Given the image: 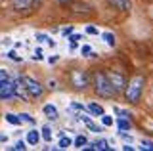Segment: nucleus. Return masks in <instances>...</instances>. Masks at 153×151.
Listing matches in <instances>:
<instances>
[{"label":"nucleus","instance_id":"423d86ee","mask_svg":"<svg viewBox=\"0 0 153 151\" xmlns=\"http://www.w3.org/2000/svg\"><path fill=\"white\" fill-rule=\"evenodd\" d=\"M16 98V86H13L12 78H6V81L0 82V100L2 101H10Z\"/></svg>","mask_w":153,"mask_h":151},{"label":"nucleus","instance_id":"393cba45","mask_svg":"<svg viewBox=\"0 0 153 151\" xmlns=\"http://www.w3.org/2000/svg\"><path fill=\"white\" fill-rule=\"evenodd\" d=\"M86 33H88V35H98V29H96V27H88Z\"/></svg>","mask_w":153,"mask_h":151},{"label":"nucleus","instance_id":"39448f33","mask_svg":"<svg viewBox=\"0 0 153 151\" xmlns=\"http://www.w3.org/2000/svg\"><path fill=\"white\" fill-rule=\"evenodd\" d=\"M107 77H109V81H111V84H113L115 92H117V94L124 92V88H126V84H128V81H126L124 75L117 73V71H107Z\"/></svg>","mask_w":153,"mask_h":151},{"label":"nucleus","instance_id":"f3484780","mask_svg":"<svg viewBox=\"0 0 153 151\" xmlns=\"http://www.w3.org/2000/svg\"><path fill=\"white\" fill-rule=\"evenodd\" d=\"M73 144H75V141L71 140V138H61V140H59V147H61V149H67L69 145H73Z\"/></svg>","mask_w":153,"mask_h":151},{"label":"nucleus","instance_id":"f03ea898","mask_svg":"<svg viewBox=\"0 0 153 151\" xmlns=\"http://www.w3.org/2000/svg\"><path fill=\"white\" fill-rule=\"evenodd\" d=\"M143 86H146V78L142 75H134V77L128 81L126 88H124V98H126L128 103H138L142 98Z\"/></svg>","mask_w":153,"mask_h":151},{"label":"nucleus","instance_id":"5701e85b","mask_svg":"<svg viewBox=\"0 0 153 151\" xmlns=\"http://www.w3.org/2000/svg\"><path fill=\"white\" fill-rule=\"evenodd\" d=\"M102 122H103V126H111L113 124V119H111V117H107V115H103L102 117Z\"/></svg>","mask_w":153,"mask_h":151},{"label":"nucleus","instance_id":"6ab92c4d","mask_svg":"<svg viewBox=\"0 0 153 151\" xmlns=\"http://www.w3.org/2000/svg\"><path fill=\"white\" fill-rule=\"evenodd\" d=\"M117 124H119V128H121V130H130V122L126 121V117H123V119L119 121Z\"/></svg>","mask_w":153,"mask_h":151},{"label":"nucleus","instance_id":"dca6fc26","mask_svg":"<svg viewBox=\"0 0 153 151\" xmlns=\"http://www.w3.org/2000/svg\"><path fill=\"white\" fill-rule=\"evenodd\" d=\"M103 38H105V42H107L109 46H115V42H117V40H115V35H113V33H103Z\"/></svg>","mask_w":153,"mask_h":151},{"label":"nucleus","instance_id":"412c9836","mask_svg":"<svg viewBox=\"0 0 153 151\" xmlns=\"http://www.w3.org/2000/svg\"><path fill=\"white\" fill-rule=\"evenodd\" d=\"M42 138H44L46 141H52V132H50V128H48V126H44V128H42Z\"/></svg>","mask_w":153,"mask_h":151},{"label":"nucleus","instance_id":"4468645a","mask_svg":"<svg viewBox=\"0 0 153 151\" xmlns=\"http://www.w3.org/2000/svg\"><path fill=\"white\" fill-rule=\"evenodd\" d=\"M27 141L31 145H36L38 141H40V136H38V132L36 130H29V134H27Z\"/></svg>","mask_w":153,"mask_h":151},{"label":"nucleus","instance_id":"f257e3e1","mask_svg":"<svg viewBox=\"0 0 153 151\" xmlns=\"http://www.w3.org/2000/svg\"><path fill=\"white\" fill-rule=\"evenodd\" d=\"M92 84H94V90H96L98 96H102V98H115L117 96V92H115L107 73H103V71H98L92 77Z\"/></svg>","mask_w":153,"mask_h":151},{"label":"nucleus","instance_id":"20e7f679","mask_svg":"<svg viewBox=\"0 0 153 151\" xmlns=\"http://www.w3.org/2000/svg\"><path fill=\"white\" fill-rule=\"evenodd\" d=\"M23 81H25V86H27V90H29V96H31V100H38V98H42L44 96V86H42L40 82L36 81V78H33V77H23Z\"/></svg>","mask_w":153,"mask_h":151},{"label":"nucleus","instance_id":"9b49d317","mask_svg":"<svg viewBox=\"0 0 153 151\" xmlns=\"http://www.w3.org/2000/svg\"><path fill=\"white\" fill-rule=\"evenodd\" d=\"M80 121H82V122H84V124L88 126V128L92 130V132H102V130H103L102 126H96L94 122H92V119H88V117H86V115H82V113H80Z\"/></svg>","mask_w":153,"mask_h":151},{"label":"nucleus","instance_id":"a211bd4d","mask_svg":"<svg viewBox=\"0 0 153 151\" xmlns=\"http://www.w3.org/2000/svg\"><path fill=\"white\" fill-rule=\"evenodd\" d=\"M6 121L12 122V124H19V122H21V119H19V117H16L13 113H6Z\"/></svg>","mask_w":153,"mask_h":151},{"label":"nucleus","instance_id":"bb28decb","mask_svg":"<svg viewBox=\"0 0 153 151\" xmlns=\"http://www.w3.org/2000/svg\"><path fill=\"white\" fill-rule=\"evenodd\" d=\"M80 38H82V36H80V35H73V36H71V40H73V42H76V40H80Z\"/></svg>","mask_w":153,"mask_h":151},{"label":"nucleus","instance_id":"1a4fd4ad","mask_svg":"<svg viewBox=\"0 0 153 151\" xmlns=\"http://www.w3.org/2000/svg\"><path fill=\"white\" fill-rule=\"evenodd\" d=\"M107 2L111 4L113 8L121 10V12H128L132 8V0H107Z\"/></svg>","mask_w":153,"mask_h":151},{"label":"nucleus","instance_id":"a878e982","mask_svg":"<svg viewBox=\"0 0 153 151\" xmlns=\"http://www.w3.org/2000/svg\"><path fill=\"white\" fill-rule=\"evenodd\" d=\"M8 56H10V58H12V59H16V61H19V58H17V56H16V52H8Z\"/></svg>","mask_w":153,"mask_h":151},{"label":"nucleus","instance_id":"2eb2a0df","mask_svg":"<svg viewBox=\"0 0 153 151\" xmlns=\"http://www.w3.org/2000/svg\"><path fill=\"white\" fill-rule=\"evenodd\" d=\"M86 144H88V140H86V136H76V138H75V147L82 149V147H86Z\"/></svg>","mask_w":153,"mask_h":151},{"label":"nucleus","instance_id":"7ed1b4c3","mask_svg":"<svg viewBox=\"0 0 153 151\" xmlns=\"http://www.w3.org/2000/svg\"><path fill=\"white\" fill-rule=\"evenodd\" d=\"M69 78H71V84L76 90H84V88H88V84H92L90 82V75L82 69H73L69 73Z\"/></svg>","mask_w":153,"mask_h":151},{"label":"nucleus","instance_id":"cd10ccee","mask_svg":"<svg viewBox=\"0 0 153 151\" xmlns=\"http://www.w3.org/2000/svg\"><path fill=\"white\" fill-rule=\"evenodd\" d=\"M71 33H73V29H71V27H67V29H63V35H71Z\"/></svg>","mask_w":153,"mask_h":151},{"label":"nucleus","instance_id":"f8f14e48","mask_svg":"<svg viewBox=\"0 0 153 151\" xmlns=\"http://www.w3.org/2000/svg\"><path fill=\"white\" fill-rule=\"evenodd\" d=\"M88 111L92 113V115H98V117H103L105 115L103 107L100 105V103H88Z\"/></svg>","mask_w":153,"mask_h":151},{"label":"nucleus","instance_id":"6e6552de","mask_svg":"<svg viewBox=\"0 0 153 151\" xmlns=\"http://www.w3.org/2000/svg\"><path fill=\"white\" fill-rule=\"evenodd\" d=\"M12 4L17 12H27L35 6V0H12Z\"/></svg>","mask_w":153,"mask_h":151},{"label":"nucleus","instance_id":"c756f323","mask_svg":"<svg viewBox=\"0 0 153 151\" xmlns=\"http://www.w3.org/2000/svg\"><path fill=\"white\" fill-rule=\"evenodd\" d=\"M57 2H61V4H67V2H71V0H57Z\"/></svg>","mask_w":153,"mask_h":151},{"label":"nucleus","instance_id":"7c9ffc66","mask_svg":"<svg viewBox=\"0 0 153 151\" xmlns=\"http://www.w3.org/2000/svg\"><path fill=\"white\" fill-rule=\"evenodd\" d=\"M35 4H42V0H35Z\"/></svg>","mask_w":153,"mask_h":151},{"label":"nucleus","instance_id":"c85d7f7f","mask_svg":"<svg viewBox=\"0 0 153 151\" xmlns=\"http://www.w3.org/2000/svg\"><path fill=\"white\" fill-rule=\"evenodd\" d=\"M90 50H92V48H90V46H82V54H88Z\"/></svg>","mask_w":153,"mask_h":151},{"label":"nucleus","instance_id":"b1692460","mask_svg":"<svg viewBox=\"0 0 153 151\" xmlns=\"http://www.w3.org/2000/svg\"><path fill=\"white\" fill-rule=\"evenodd\" d=\"M19 119H21L23 122H33V117H29L27 113H21V115H19Z\"/></svg>","mask_w":153,"mask_h":151},{"label":"nucleus","instance_id":"0eeeda50","mask_svg":"<svg viewBox=\"0 0 153 151\" xmlns=\"http://www.w3.org/2000/svg\"><path fill=\"white\" fill-rule=\"evenodd\" d=\"M13 86H16V98L23 101H31V96H29V90L25 86V81H23V77H17L16 81H13Z\"/></svg>","mask_w":153,"mask_h":151},{"label":"nucleus","instance_id":"4be33fe9","mask_svg":"<svg viewBox=\"0 0 153 151\" xmlns=\"http://www.w3.org/2000/svg\"><path fill=\"white\" fill-rule=\"evenodd\" d=\"M142 149L153 151V141H151V140H142Z\"/></svg>","mask_w":153,"mask_h":151},{"label":"nucleus","instance_id":"9d476101","mask_svg":"<svg viewBox=\"0 0 153 151\" xmlns=\"http://www.w3.org/2000/svg\"><path fill=\"white\" fill-rule=\"evenodd\" d=\"M86 149H103V151H109V149H111V145H109L105 140H98V141H94V144H88V145H86Z\"/></svg>","mask_w":153,"mask_h":151},{"label":"nucleus","instance_id":"ddd939ff","mask_svg":"<svg viewBox=\"0 0 153 151\" xmlns=\"http://www.w3.org/2000/svg\"><path fill=\"white\" fill-rule=\"evenodd\" d=\"M42 111H44V115L48 117V119H57V109L54 105H50V103L42 107Z\"/></svg>","mask_w":153,"mask_h":151},{"label":"nucleus","instance_id":"aec40b11","mask_svg":"<svg viewBox=\"0 0 153 151\" xmlns=\"http://www.w3.org/2000/svg\"><path fill=\"white\" fill-rule=\"evenodd\" d=\"M12 149H16V151H19V149L25 151L27 145H25V141H23V140H19V141H16V145H12Z\"/></svg>","mask_w":153,"mask_h":151}]
</instances>
